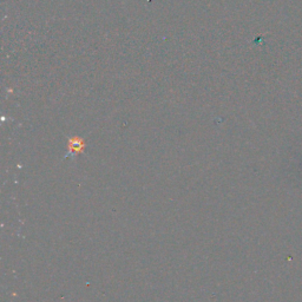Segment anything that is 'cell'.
<instances>
[{
	"label": "cell",
	"instance_id": "obj_1",
	"mask_svg": "<svg viewBox=\"0 0 302 302\" xmlns=\"http://www.w3.org/2000/svg\"><path fill=\"white\" fill-rule=\"evenodd\" d=\"M69 151L70 154H79V152L83 151L84 149V142L82 139H79L78 137H72L69 139Z\"/></svg>",
	"mask_w": 302,
	"mask_h": 302
}]
</instances>
